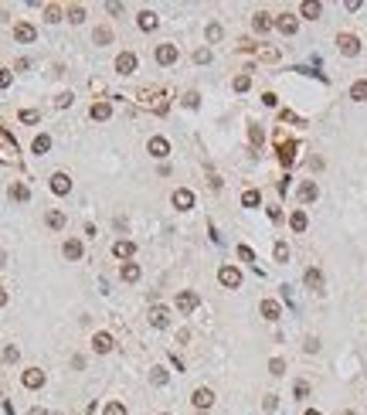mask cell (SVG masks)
<instances>
[{
  "mask_svg": "<svg viewBox=\"0 0 367 415\" xmlns=\"http://www.w3.org/2000/svg\"><path fill=\"white\" fill-rule=\"evenodd\" d=\"M218 279H221V286H228V289H238V286H242V272H238L235 265H221Z\"/></svg>",
  "mask_w": 367,
  "mask_h": 415,
  "instance_id": "cell-1",
  "label": "cell"
},
{
  "mask_svg": "<svg viewBox=\"0 0 367 415\" xmlns=\"http://www.w3.org/2000/svg\"><path fill=\"white\" fill-rule=\"evenodd\" d=\"M177 44H156V51H153V58H156V65H174L177 61Z\"/></svg>",
  "mask_w": 367,
  "mask_h": 415,
  "instance_id": "cell-2",
  "label": "cell"
},
{
  "mask_svg": "<svg viewBox=\"0 0 367 415\" xmlns=\"http://www.w3.org/2000/svg\"><path fill=\"white\" fill-rule=\"evenodd\" d=\"M177 310L180 313H194L197 310V293H191V289H184V293H177Z\"/></svg>",
  "mask_w": 367,
  "mask_h": 415,
  "instance_id": "cell-3",
  "label": "cell"
},
{
  "mask_svg": "<svg viewBox=\"0 0 367 415\" xmlns=\"http://www.w3.org/2000/svg\"><path fill=\"white\" fill-rule=\"evenodd\" d=\"M275 27H279L282 34H296V31H299V17H296V14H279V17H275Z\"/></svg>",
  "mask_w": 367,
  "mask_h": 415,
  "instance_id": "cell-4",
  "label": "cell"
},
{
  "mask_svg": "<svg viewBox=\"0 0 367 415\" xmlns=\"http://www.w3.org/2000/svg\"><path fill=\"white\" fill-rule=\"evenodd\" d=\"M337 44H340V55H347V58H354L357 51H361V41L354 38V34H340Z\"/></svg>",
  "mask_w": 367,
  "mask_h": 415,
  "instance_id": "cell-5",
  "label": "cell"
},
{
  "mask_svg": "<svg viewBox=\"0 0 367 415\" xmlns=\"http://www.w3.org/2000/svg\"><path fill=\"white\" fill-rule=\"evenodd\" d=\"M191 402L204 412V409H211V405H214V392H211V388H197V392L191 395Z\"/></svg>",
  "mask_w": 367,
  "mask_h": 415,
  "instance_id": "cell-6",
  "label": "cell"
},
{
  "mask_svg": "<svg viewBox=\"0 0 367 415\" xmlns=\"http://www.w3.org/2000/svg\"><path fill=\"white\" fill-rule=\"evenodd\" d=\"M296 198H299L303 205H309V201H316V198H320V188H316L313 181H303V184H299V191H296Z\"/></svg>",
  "mask_w": 367,
  "mask_h": 415,
  "instance_id": "cell-7",
  "label": "cell"
},
{
  "mask_svg": "<svg viewBox=\"0 0 367 415\" xmlns=\"http://www.w3.org/2000/svg\"><path fill=\"white\" fill-rule=\"evenodd\" d=\"M116 72H119V75H129V72H136V55H133V51H122V55L116 58Z\"/></svg>",
  "mask_w": 367,
  "mask_h": 415,
  "instance_id": "cell-8",
  "label": "cell"
},
{
  "mask_svg": "<svg viewBox=\"0 0 367 415\" xmlns=\"http://www.w3.org/2000/svg\"><path fill=\"white\" fill-rule=\"evenodd\" d=\"M174 208H180V211H191V208H194V191H187V188L174 191Z\"/></svg>",
  "mask_w": 367,
  "mask_h": 415,
  "instance_id": "cell-9",
  "label": "cell"
},
{
  "mask_svg": "<svg viewBox=\"0 0 367 415\" xmlns=\"http://www.w3.org/2000/svg\"><path fill=\"white\" fill-rule=\"evenodd\" d=\"M251 27H255L258 34H265V31H272V27H275V20H272V14H265V10H258V14L251 17Z\"/></svg>",
  "mask_w": 367,
  "mask_h": 415,
  "instance_id": "cell-10",
  "label": "cell"
},
{
  "mask_svg": "<svg viewBox=\"0 0 367 415\" xmlns=\"http://www.w3.org/2000/svg\"><path fill=\"white\" fill-rule=\"evenodd\" d=\"M146 150L153 153L156 160H163V157H167V153H170V143H167V140H163V136H153V140H150V143H146Z\"/></svg>",
  "mask_w": 367,
  "mask_h": 415,
  "instance_id": "cell-11",
  "label": "cell"
},
{
  "mask_svg": "<svg viewBox=\"0 0 367 415\" xmlns=\"http://www.w3.org/2000/svg\"><path fill=\"white\" fill-rule=\"evenodd\" d=\"M20 381H24V388H41V385H44V371H41V368H27Z\"/></svg>",
  "mask_w": 367,
  "mask_h": 415,
  "instance_id": "cell-12",
  "label": "cell"
},
{
  "mask_svg": "<svg viewBox=\"0 0 367 415\" xmlns=\"http://www.w3.org/2000/svg\"><path fill=\"white\" fill-rule=\"evenodd\" d=\"M150 323H153L156 330H163V327L170 323V313H167V306H153V310H150Z\"/></svg>",
  "mask_w": 367,
  "mask_h": 415,
  "instance_id": "cell-13",
  "label": "cell"
},
{
  "mask_svg": "<svg viewBox=\"0 0 367 415\" xmlns=\"http://www.w3.org/2000/svg\"><path fill=\"white\" fill-rule=\"evenodd\" d=\"M51 191H55V194H68V191H72V177H68V174H55V177H51Z\"/></svg>",
  "mask_w": 367,
  "mask_h": 415,
  "instance_id": "cell-14",
  "label": "cell"
},
{
  "mask_svg": "<svg viewBox=\"0 0 367 415\" xmlns=\"http://www.w3.org/2000/svg\"><path fill=\"white\" fill-rule=\"evenodd\" d=\"M92 351H96V354H109V351H113V337H109V334H96V337H92Z\"/></svg>",
  "mask_w": 367,
  "mask_h": 415,
  "instance_id": "cell-15",
  "label": "cell"
},
{
  "mask_svg": "<svg viewBox=\"0 0 367 415\" xmlns=\"http://www.w3.org/2000/svg\"><path fill=\"white\" fill-rule=\"evenodd\" d=\"M113 252H116L119 259H133V255H136V245L129 242V238H119L116 245H113Z\"/></svg>",
  "mask_w": 367,
  "mask_h": 415,
  "instance_id": "cell-16",
  "label": "cell"
},
{
  "mask_svg": "<svg viewBox=\"0 0 367 415\" xmlns=\"http://www.w3.org/2000/svg\"><path fill=\"white\" fill-rule=\"evenodd\" d=\"M14 38H17V41H24V44H31V41L38 38V31H34L31 24H17V27H14Z\"/></svg>",
  "mask_w": 367,
  "mask_h": 415,
  "instance_id": "cell-17",
  "label": "cell"
},
{
  "mask_svg": "<svg viewBox=\"0 0 367 415\" xmlns=\"http://www.w3.org/2000/svg\"><path fill=\"white\" fill-rule=\"evenodd\" d=\"M258 310H262V317H265V320H279V313H282V306H279L275 300H262V306H258Z\"/></svg>",
  "mask_w": 367,
  "mask_h": 415,
  "instance_id": "cell-18",
  "label": "cell"
},
{
  "mask_svg": "<svg viewBox=\"0 0 367 415\" xmlns=\"http://www.w3.org/2000/svg\"><path fill=\"white\" fill-rule=\"evenodd\" d=\"M299 14H303V17H309V20H316L320 14H323V3H316V0H306V3L299 7Z\"/></svg>",
  "mask_w": 367,
  "mask_h": 415,
  "instance_id": "cell-19",
  "label": "cell"
},
{
  "mask_svg": "<svg viewBox=\"0 0 367 415\" xmlns=\"http://www.w3.org/2000/svg\"><path fill=\"white\" fill-rule=\"evenodd\" d=\"M306 225H309L306 211H292V214H289V228H292V231H306Z\"/></svg>",
  "mask_w": 367,
  "mask_h": 415,
  "instance_id": "cell-20",
  "label": "cell"
},
{
  "mask_svg": "<svg viewBox=\"0 0 367 415\" xmlns=\"http://www.w3.org/2000/svg\"><path fill=\"white\" fill-rule=\"evenodd\" d=\"M61 252H65V259H72V262H78V259H82V242H75V238H68Z\"/></svg>",
  "mask_w": 367,
  "mask_h": 415,
  "instance_id": "cell-21",
  "label": "cell"
},
{
  "mask_svg": "<svg viewBox=\"0 0 367 415\" xmlns=\"http://www.w3.org/2000/svg\"><path fill=\"white\" fill-rule=\"evenodd\" d=\"M119 276H122V283H136V279H139V265H136V262H126L122 269H119Z\"/></svg>",
  "mask_w": 367,
  "mask_h": 415,
  "instance_id": "cell-22",
  "label": "cell"
},
{
  "mask_svg": "<svg viewBox=\"0 0 367 415\" xmlns=\"http://www.w3.org/2000/svg\"><path fill=\"white\" fill-rule=\"evenodd\" d=\"M306 286L320 293V289H323V272H320V269H306Z\"/></svg>",
  "mask_w": 367,
  "mask_h": 415,
  "instance_id": "cell-23",
  "label": "cell"
},
{
  "mask_svg": "<svg viewBox=\"0 0 367 415\" xmlns=\"http://www.w3.org/2000/svg\"><path fill=\"white\" fill-rule=\"evenodd\" d=\"M350 99L367 102V78H361V82H354V85H350Z\"/></svg>",
  "mask_w": 367,
  "mask_h": 415,
  "instance_id": "cell-24",
  "label": "cell"
},
{
  "mask_svg": "<svg viewBox=\"0 0 367 415\" xmlns=\"http://www.w3.org/2000/svg\"><path fill=\"white\" fill-rule=\"evenodd\" d=\"M136 24H139V31H153V27H156V14H153V10H143Z\"/></svg>",
  "mask_w": 367,
  "mask_h": 415,
  "instance_id": "cell-25",
  "label": "cell"
},
{
  "mask_svg": "<svg viewBox=\"0 0 367 415\" xmlns=\"http://www.w3.org/2000/svg\"><path fill=\"white\" fill-rule=\"evenodd\" d=\"M44 221H48V228H55V231H61V228H65V214H61V211H55V208H51V211H48V218H44Z\"/></svg>",
  "mask_w": 367,
  "mask_h": 415,
  "instance_id": "cell-26",
  "label": "cell"
},
{
  "mask_svg": "<svg viewBox=\"0 0 367 415\" xmlns=\"http://www.w3.org/2000/svg\"><path fill=\"white\" fill-rule=\"evenodd\" d=\"M31 150H34V153H48V150H51V136H44V133H41V136H34Z\"/></svg>",
  "mask_w": 367,
  "mask_h": 415,
  "instance_id": "cell-27",
  "label": "cell"
},
{
  "mask_svg": "<svg viewBox=\"0 0 367 415\" xmlns=\"http://www.w3.org/2000/svg\"><path fill=\"white\" fill-rule=\"evenodd\" d=\"M109 116H113V106H109V102H96V106H92V119H109Z\"/></svg>",
  "mask_w": 367,
  "mask_h": 415,
  "instance_id": "cell-28",
  "label": "cell"
},
{
  "mask_svg": "<svg viewBox=\"0 0 367 415\" xmlns=\"http://www.w3.org/2000/svg\"><path fill=\"white\" fill-rule=\"evenodd\" d=\"M279 160L289 167L292 160H296V143H282V150H279Z\"/></svg>",
  "mask_w": 367,
  "mask_h": 415,
  "instance_id": "cell-29",
  "label": "cell"
},
{
  "mask_svg": "<svg viewBox=\"0 0 367 415\" xmlns=\"http://www.w3.org/2000/svg\"><path fill=\"white\" fill-rule=\"evenodd\" d=\"M272 255H275V262H289V245H286V242H275Z\"/></svg>",
  "mask_w": 367,
  "mask_h": 415,
  "instance_id": "cell-30",
  "label": "cell"
},
{
  "mask_svg": "<svg viewBox=\"0 0 367 415\" xmlns=\"http://www.w3.org/2000/svg\"><path fill=\"white\" fill-rule=\"evenodd\" d=\"M258 201H262L258 191H245V194H242V205H245V208H258Z\"/></svg>",
  "mask_w": 367,
  "mask_h": 415,
  "instance_id": "cell-31",
  "label": "cell"
},
{
  "mask_svg": "<svg viewBox=\"0 0 367 415\" xmlns=\"http://www.w3.org/2000/svg\"><path fill=\"white\" fill-rule=\"evenodd\" d=\"M10 198H14V201H27V198H31L27 184H14V188H10Z\"/></svg>",
  "mask_w": 367,
  "mask_h": 415,
  "instance_id": "cell-32",
  "label": "cell"
},
{
  "mask_svg": "<svg viewBox=\"0 0 367 415\" xmlns=\"http://www.w3.org/2000/svg\"><path fill=\"white\" fill-rule=\"evenodd\" d=\"M44 17H48V24L61 20V7H58V3H48V7H44Z\"/></svg>",
  "mask_w": 367,
  "mask_h": 415,
  "instance_id": "cell-33",
  "label": "cell"
},
{
  "mask_svg": "<svg viewBox=\"0 0 367 415\" xmlns=\"http://www.w3.org/2000/svg\"><path fill=\"white\" fill-rule=\"evenodd\" d=\"M269 375H275V378L286 375V361H282V358H272L269 361Z\"/></svg>",
  "mask_w": 367,
  "mask_h": 415,
  "instance_id": "cell-34",
  "label": "cell"
},
{
  "mask_svg": "<svg viewBox=\"0 0 367 415\" xmlns=\"http://www.w3.org/2000/svg\"><path fill=\"white\" fill-rule=\"evenodd\" d=\"M102 415H126V405H122V402H109V405L102 409Z\"/></svg>",
  "mask_w": 367,
  "mask_h": 415,
  "instance_id": "cell-35",
  "label": "cell"
},
{
  "mask_svg": "<svg viewBox=\"0 0 367 415\" xmlns=\"http://www.w3.org/2000/svg\"><path fill=\"white\" fill-rule=\"evenodd\" d=\"M204 34H208V41H221L225 27H221V24H208V31H204Z\"/></svg>",
  "mask_w": 367,
  "mask_h": 415,
  "instance_id": "cell-36",
  "label": "cell"
},
{
  "mask_svg": "<svg viewBox=\"0 0 367 415\" xmlns=\"http://www.w3.org/2000/svg\"><path fill=\"white\" fill-rule=\"evenodd\" d=\"M113 41V31L109 27H96V44H109Z\"/></svg>",
  "mask_w": 367,
  "mask_h": 415,
  "instance_id": "cell-37",
  "label": "cell"
},
{
  "mask_svg": "<svg viewBox=\"0 0 367 415\" xmlns=\"http://www.w3.org/2000/svg\"><path fill=\"white\" fill-rule=\"evenodd\" d=\"M194 61H197V65H208V61H211V48H197V51H194Z\"/></svg>",
  "mask_w": 367,
  "mask_h": 415,
  "instance_id": "cell-38",
  "label": "cell"
},
{
  "mask_svg": "<svg viewBox=\"0 0 367 415\" xmlns=\"http://www.w3.org/2000/svg\"><path fill=\"white\" fill-rule=\"evenodd\" d=\"M248 89H251V78L248 75H238V78H235V92H248Z\"/></svg>",
  "mask_w": 367,
  "mask_h": 415,
  "instance_id": "cell-39",
  "label": "cell"
},
{
  "mask_svg": "<svg viewBox=\"0 0 367 415\" xmlns=\"http://www.w3.org/2000/svg\"><path fill=\"white\" fill-rule=\"evenodd\" d=\"M68 20H72V24H82V20H85V7H72V10H68Z\"/></svg>",
  "mask_w": 367,
  "mask_h": 415,
  "instance_id": "cell-40",
  "label": "cell"
},
{
  "mask_svg": "<svg viewBox=\"0 0 367 415\" xmlns=\"http://www.w3.org/2000/svg\"><path fill=\"white\" fill-rule=\"evenodd\" d=\"M184 102H187V109H197V106H201V95H197V92H187V95H184Z\"/></svg>",
  "mask_w": 367,
  "mask_h": 415,
  "instance_id": "cell-41",
  "label": "cell"
},
{
  "mask_svg": "<svg viewBox=\"0 0 367 415\" xmlns=\"http://www.w3.org/2000/svg\"><path fill=\"white\" fill-rule=\"evenodd\" d=\"M153 385H167V371H163V368H153Z\"/></svg>",
  "mask_w": 367,
  "mask_h": 415,
  "instance_id": "cell-42",
  "label": "cell"
},
{
  "mask_svg": "<svg viewBox=\"0 0 367 415\" xmlns=\"http://www.w3.org/2000/svg\"><path fill=\"white\" fill-rule=\"evenodd\" d=\"M292 392H296V398H306L309 395V385H306V381H296V388H292Z\"/></svg>",
  "mask_w": 367,
  "mask_h": 415,
  "instance_id": "cell-43",
  "label": "cell"
},
{
  "mask_svg": "<svg viewBox=\"0 0 367 415\" xmlns=\"http://www.w3.org/2000/svg\"><path fill=\"white\" fill-rule=\"evenodd\" d=\"M20 123H38V113H34V109H24V113H20Z\"/></svg>",
  "mask_w": 367,
  "mask_h": 415,
  "instance_id": "cell-44",
  "label": "cell"
},
{
  "mask_svg": "<svg viewBox=\"0 0 367 415\" xmlns=\"http://www.w3.org/2000/svg\"><path fill=\"white\" fill-rule=\"evenodd\" d=\"M238 255H242V259H245V262H251V259H255V252H251L248 245H238Z\"/></svg>",
  "mask_w": 367,
  "mask_h": 415,
  "instance_id": "cell-45",
  "label": "cell"
},
{
  "mask_svg": "<svg viewBox=\"0 0 367 415\" xmlns=\"http://www.w3.org/2000/svg\"><path fill=\"white\" fill-rule=\"evenodd\" d=\"M262 405H265V412H272V409L279 405V398H275V395H265V398H262Z\"/></svg>",
  "mask_w": 367,
  "mask_h": 415,
  "instance_id": "cell-46",
  "label": "cell"
},
{
  "mask_svg": "<svg viewBox=\"0 0 367 415\" xmlns=\"http://www.w3.org/2000/svg\"><path fill=\"white\" fill-rule=\"evenodd\" d=\"M248 136H251V143H255V147L262 143V130H258V126H251V130H248Z\"/></svg>",
  "mask_w": 367,
  "mask_h": 415,
  "instance_id": "cell-47",
  "label": "cell"
},
{
  "mask_svg": "<svg viewBox=\"0 0 367 415\" xmlns=\"http://www.w3.org/2000/svg\"><path fill=\"white\" fill-rule=\"evenodd\" d=\"M10 82H14V75H10V72H0V89H7Z\"/></svg>",
  "mask_w": 367,
  "mask_h": 415,
  "instance_id": "cell-48",
  "label": "cell"
},
{
  "mask_svg": "<svg viewBox=\"0 0 367 415\" xmlns=\"http://www.w3.org/2000/svg\"><path fill=\"white\" fill-rule=\"evenodd\" d=\"M306 351H309V354H316V351H320V340L309 337V340H306Z\"/></svg>",
  "mask_w": 367,
  "mask_h": 415,
  "instance_id": "cell-49",
  "label": "cell"
},
{
  "mask_svg": "<svg viewBox=\"0 0 367 415\" xmlns=\"http://www.w3.org/2000/svg\"><path fill=\"white\" fill-rule=\"evenodd\" d=\"M3 358H7V361H17L20 351H17V347H7V351H3Z\"/></svg>",
  "mask_w": 367,
  "mask_h": 415,
  "instance_id": "cell-50",
  "label": "cell"
},
{
  "mask_svg": "<svg viewBox=\"0 0 367 415\" xmlns=\"http://www.w3.org/2000/svg\"><path fill=\"white\" fill-rule=\"evenodd\" d=\"M72 368H78V371H82V368H85V358H82V354H75V358H72Z\"/></svg>",
  "mask_w": 367,
  "mask_h": 415,
  "instance_id": "cell-51",
  "label": "cell"
},
{
  "mask_svg": "<svg viewBox=\"0 0 367 415\" xmlns=\"http://www.w3.org/2000/svg\"><path fill=\"white\" fill-rule=\"evenodd\" d=\"M3 303H7V293H3V286H0V306H3Z\"/></svg>",
  "mask_w": 367,
  "mask_h": 415,
  "instance_id": "cell-52",
  "label": "cell"
},
{
  "mask_svg": "<svg viewBox=\"0 0 367 415\" xmlns=\"http://www.w3.org/2000/svg\"><path fill=\"white\" fill-rule=\"evenodd\" d=\"M31 415H48V412H44V409H31Z\"/></svg>",
  "mask_w": 367,
  "mask_h": 415,
  "instance_id": "cell-53",
  "label": "cell"
},
{
  "mask_svg": "<svg viewBox=\"0 0 367 415\" xmlns=\"http://www.w3.org/2000/svg\"><path fill=\"white\" fill-rule=\"evenodd\" d=\"M3 262H7V255H3V248H0V265H3Z\"/></svg>",
  "mask_w": 367,
  "mask_h": 415,
  "instance_id": "cell-54",
  "label": "cell"
},
{
  "mask_svg": "<svg viewBox=\"0 0 367 415\" xmlns=\"http://www.w3.org/2000/svg\"><path fill=\"white\" fill-rule=\"evenodd\" d=\"M306 415H323V412H316V409H309V412Z\"/></svg>",
  "mask_w": 367,
  "mask_h": 415,
  "instance_id": "cell-55",
  "label": "cell"
},
{
  "mask_svg": "<svg viewBox=\"0 0 367 415\" xmlns=\"http://www.w3.org/2000/svg\"><path fill=\"white\" fill-rule=\"evenodd\" d=\"M344 415H357V412H354V409H344Z\"/></svg>",
  "mask_w": 367,
  "mask_h": 415,
  "instance_id": "cell-56",
  "label": "cell"
},
{
  "mask_svg": "<svg viewBox=\"0 0 367 415\" xmlns=\"http://www.w3.org/2000/svg\"><path fill=\"white\" fill-rule=\"evenodd\" d=\"M197 415H204V412H197Z\"/></svg>",
  "mask_w": 367,
  "mask_h": 415,
  "instance_id": "cell-57",
  "label": "cell"
}]
</instances>
